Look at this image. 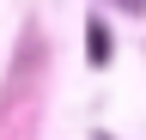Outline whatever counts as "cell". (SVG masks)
<instances>
[{
    "mask_svg": "<svg viewBox=\"0 0 146 140\" xmlns=\"http://www.w3.org/2000/svg\"><path fill=\"white\" fill-rule=\"evenodd\" d=\"M116 6H128V12H146V0H116Z\"/></svg>",
    "mask_w": 146,
    "mask_h": 140,
    "instance_id": "6da1fadb",
    "label": "cell"
}]
</instances>
